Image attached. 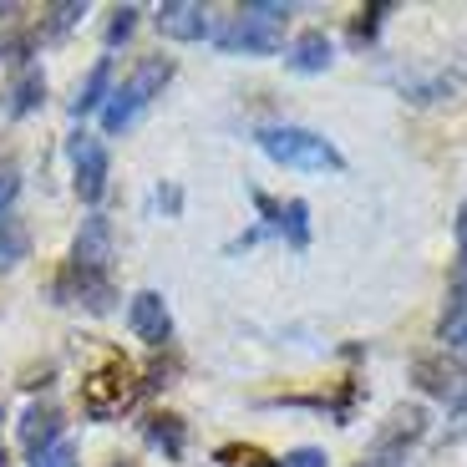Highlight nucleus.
<instances>
[{"label": "nucleus", "mask_w": 467, "mask_h": 467, "mask_svg": "<svg viewBox=\"0 0 467 467\" xmlns=\"http://www.w3.org/2000/svg\"><path fill=\"white\" fill-rule=\"evenodd\" d=\"M437 336L447 346H467V275H457V285L447 290L442 320H437Z\"/></svg>", "instance_id": "obj_13"}, {"label": "nucleus", "mask_w": 467, "mask_h": 467, "mask_svg": "<svg viewBox=\"0 0 467 467\" xmlns=\"http://www.w3.org/2000/svg\"><path fill=\"white\" fill-rule=\"evenodd\" d=\"M71 168H77V193H82V203L102 199V188H107V148L102 142L77 132L71 138Z\"/></svg>", "instance_id": "obj_7"}, {"label": "nucleus", "mask_w": 467, "mask_h": 467, "mask_svg": "<svg viewBox=\"0 0 467 467\" xmlns=\"http://www.w3.org/2000/svg\"><path fill=\"white\" fill-rule=\"evenodd\" d=\"M26 254H31V234H26V223L0 219V269H16Z\"/></svg>", "instance_id": "obj_16"}, {"label": "nucleus", "mask_w": 467, "mask_h": 467, "mask_svg": "<svg viewBox=\"0 0 467 467\" xmlns=\"http://www.w3.org/2000/svg\"><path fill=\"white\" fill-rule=\"evenodd\" d=\"M51 442H61V411L51 401H31L21 417V447L36 457V452H47Z\"/></svg>", "instance_id": "obj_10"}, {"label": "nucleus", "mask_w": 467, "mask_h": 467, "mask_svg": "<svg viewBox=\"0 0 467 467\" xmlns=\"http://www.w3.org/2000/svg\"><path fill=\"white\" fill-rule=\"evenodd\" d=\"M132 26H138V11L132 5H117L112 11V26H107V47H117V41H128Z\"/></svg>", "instance_id": "obj_22"}, {"label": "nucleus", "mask_w": 467, "mask_h": 467, "mask_svg": "<svg viewBox=\"0 0 467 467\" xmlns=\"http://www.w3.org/2000/svg\"><path fill=\"white\" fill-rule=\"evenodd\" d=\"M361 467H397V457H376V462H361Z\"/></svg>", "instance_id": "obj_28"}, {"label": "nucleus", "mask_w": 467, "mask_h": 467, "mask_svg": "<svg viewBox=\"0 0 467 467\" xmlns=\"http://www.w3.org/2000/svg\"><path fill=\"white\" fill-rule=\"evenodd\" d=\"M280 467H326V452H320V447H295Z\"/></svg>", "instance_id": "obj_25"}, {"label": "nucleus", "mask_w": 467, "mask_h": 467, "mask_svg": "<svg viewBox=\"0 0 467 467\" xmlns=\"http://www.w3.org/2000/svg\"><path fill=\"white\" fill-rule=\"evenodd\" d=\"M386 11H391L386 0H381V5H366V11L356 16V26H350V41H356V47H361V41H371V36H376V26H381V16H386Z\"/></svg>", "instance_id": "obj_21"}, {"label": "nucleus", "mask_w": 467, "mask_h": 467, "mask_svg": "<svg viewBox=\"0 0 467 467\" xmlns=\"http://www.w3.org/2000/svg\"><path fill=\"white\" fill-rule=\"evenodd\" d=\"M16 193H21V178H16V168H5V173H0V219H5Z\"/></svg>", "instance_id": "obj_26"}, {"label": "nucleus", "mask_w": 467, "mask_h": 467, "mask_svg": "<svg viewBox=\"0 0 467 467\" xmlns=\"http://www.w3.org/2000/svg\"><path fill=\"white\" fill-rule=\"evenodd\" d=\"M421 432H427V417H421L417 407H401L397 417H391V427L381 432V457H391L401 442H417Z\"/></svg>", "instance_id": "obj_15"}, {"label": "nucleus", "mask_w": 467, "mask_h": 467, "mask_svg": "<svg viewBox=\"0 0 467 467\" xmlns=\"http://www.w3.org/2000/svg\"><path fill=\"white\" fill-rule=\"evenodd\" d=\"M57 295L71 305H87L92 316H107L112 310V280H107V269H82V265H71L67 275L57 280Z\"/></svg>", "instance_id": "obj_6"}, {"label": "nucleus", "mask_w": 467, "mask_h": 467, "mask_svg": "<svg viewBox=\"0 0 467 467\" xmlns=\"http://www.w3.org/2000/svg\"><path fill=\"white\" fill-rule=\"evenodd\" d=\"M285 67L300 71V77H316V71H326V67H330V36H326V31L295 36V47L285 51Z\"/></svg>", "instance_id": "obj_11"}, {"label": "nucleus", "mask_w": 467, "mask_h": 467, "mask_svg": "<svg viewBox=\"0 0 467 467\" xmlns=\"http://www.w3.org/2000/svg\"><path fill=\"white\" fill-rule=\"evenodd\" d=\"M0 467H5V452H0Z\"/></svg>", "instance_id": "obj_31"}, {"label": "nucleus", "mask_w": 467, "mask_h": 467, "mask_svg": "<svg viewBox=\"0 0 467 467\" xmlns=\"http://www.w3.org/2000/svg\"><path fill=\"white\" fill-rule=\"evenodd\" d=\"M290 16V5H275V0H254V5H244V11L234 16L229 26L219 31V51H229V57H275L280 51V21Z\"/></svg>", "instance_id": "obj_2"}, {"label": "nucleus", "mask_w": 467, "mask_h": 467, "mask_svg": "<svg viewBox=\"0 0 467 467\" xmlns=\"http://www.w3.org/2000/svg\"><path fill=\"white\" fill-rule=\"evenodd\" d=\"M112 467H132V462H112Z\"/></svg>", "instance_id": "obj_30"}, {"label": "nucleus", "mask_w": 467, "mask_h": 467, "mask_svg": "<svg viewBox=\"0 0 467 467\" xmlns=\"http://www.w3.org/2000/svg\"><path fill=\"white\" fill-rule=\"evenodd\" d=\"M168 77H173V61L168 57H148V61H138V71H132L128 82L117 87L112 97H107V107H102V128L107 132H122V128H132L138 122V112L152 102V97L168 87Z\"/></svg>", "instance_id": "obj_4"}, {"label": "nucleus", "mask_w": 467, "mask_h": 467, "mask_svg": "<svg viewBox=\"0 0 467 467\" xmlns=\"http://www.w3.org/2000/svg\"><path fill=\"white\" fill-rule=\"evenodd\" d=\"M107 254H112V229H107L102 213H92V219L82 223V234H77V259H71V265L107 269Z\"/></svg>", "instance_id": "obj_12"}, {"label": "nucleus", "mask_w": 467, "mask_h": 467, "mask_svg": "<svg viewBox=\"0 0 467 467\" xmlns=\"http://www.w3.org/2000/svg\"><path fill=\"white\" fill-rule=\"evenodd\" d=\"M259 148L285 168H305V173H340L346 158L336 152V142H326L310 128H259Z\"/></svg>", "instance_id": "obj_3"}, {"label": "nucleus", "mask_w": 467, "mask_h": 467, "mask_svg": "<svg viewBox=\"0 0 467 467\" xmlns=\"http://www.w3.org/2000/svg\"><path fill=\"white\" fill-rule=\"evenodd\" d=\"M148 442L163 447L168 457H178V452H183V421H178V417H152L148 421Z\"/></svg>", "instance_id": "obj_18"}, {"label": "nucleus", "mask_w": 467, "mask_h": 467, "mask_svg": "<svg viewBox=\"0 0 467 467\" xmlns=\"http://www.w3.org/2000/svg\"><path fill=\"white\" fill-rule=\"evenodd\" d=\"M51 21H47V31H67V26H77L82 21V5H51Z\"/></svg>", "instance_id": "obj_24"}, {"label": "nucleus", "mask_w": 467, "mask_h": 467, "mask_svg": "<svg viewBox=\"0 0 467 467\" xmlns=\"http://www.w3.org/2000/svg\"><path fill=\"white\" fill-rule=\"evenodd\" d=\"M457 249H462V259H467V203L457 209Z\"/></svg>", "instance_id": "obj_27"}, {"label": "nucleus", "mask_w": 467, "mask_h": 467, "mask_svg": "<svg viewBox=\"0 0 467 467\" xmlns=\"http://www.w3.org/2000/svg\"><path fill=\"white\" fill-rule=\"evenodd\" d=\"M41 97H47V77H41V71H26L21 82L11 87V117H26V112H36V107H41Z\"/></svg>", "instance_id": "obj_17"}, {"label": "nucleus", "mask_w": 467, "mask_h": 467, "mask_svg": "<svg viewBox=\"0 0 467 467\" xmlns=\"http://www.w3.org/2000/svg\"><path fill=\"white\" fill-rule=\"evenodd\" d=\"M132 397H138V366L128 356H117V350H107L82 381V411L92 421H107L117 411H128Z\"/></svg>", "instance_id": "obj_1"}, {"label": "nucleus", "mask_w": 467, "mask_h": 467, "mask_svg": "<svg viewBox=\"0 0 467 467\" xmlns=\"http://www.w3.org/2000/svg\"><path fill=\"white\" fill-rule=\"evenodd\" d=\"M11 11H16V5H0V16H11Z\"/></svg>", "instance_id": "obj_29"}, {"label": "nucleus", "mask_w": 467, "mask_h": 467, "mask_svg": "<svg viewBox=\"0 0 467 467\" xmlns=\"http://www.w3.org/2000/svg\"><path fill=\"white\" fill-rule=\"evenodd\" d=\"M31 467H77V447H71V442H51L47 452H36Z\"/></svg>", "instance_id": "obj_23"}, {"label": "nucleus", "mask_w": 467, "mask_h": 467, "mask_svg": "<svg viewBox=\"0 0 467 467\" xmlns=\"http://www.w3.org/2000/svg\"><path fill=\"white\" fill-rule=\"evenodd\" d=\"M128 326H132V336H138V340H148V346H163L168 330H173V316H168L163 295H158V290H142L138 300H132V310H128Z\"/></svg>", "instance_id": "obj_9"}, {"label": "nucleus", "mask_w": 467, "mask_h": 467, "mask_svg": "<svg viewBox=\"0 0 467 467\" xmlns=\"http://www.w3.org/2000/svg\"><path fill=\"white\" fill-rule=\"evenodd\" d=\"M411 381L427 391V397H437L447 411H462L467 407V366L452 361V356H417L411 361Z\"/></svg>", "instance_id": "obj_5"}, {"label": "nucleus", "mask_w": 467, "mask_h": 467, "mask_svg": "<svg viewBox=\"0 0 467 467\" xmlns=\"http://www.w3.org/2000/svg\"><path fill=\"white\" fill-rule=\"evenodd\" d=\"M107 82H112V61L102 57V61L92 67V77L77 87V97H71V112L87 117V112H97V107H107Z\"/></svg>", "instance_id": "obj_14"}, {"label": "nucleus", "mask_w": 467, "mask_h": 467, "mask_svg": "<svg viewBox=\"0 0 467 467\" xmlns=\"http://www.w3.org/2000/svg\"><path fill=\"white\" fill-rule=\"evenodd\" d=\"M219 467H280L269 452H259V447H244V442H229L219 447Z\"/></svg>", "instance_id": "obj_19"}, {"label": "nucleus", "mask_w": 467, "mask_h": 467, "mask_svg": "<svg viewBox=\"0 0 467 467\" xmlns=\"http://www.w3.org/2000/svg\"><path fill=\"white\" fill-rule=\"evenodd\" d=\"M152 26L168 36V41H203L209 36V11L199 0H163L152 11Z\"/></svg>", "instance_id": "obj_8"}, {"label": "nucleus", "mask_w": 467, "mask_h": 467, "mask_svg": "<svg viewBox=\"0 0 467 467\" xmlns=\"http://www.w3.org/2000/svg\"><path fill=\"white\" fill-rule=\"evenodd\" d=\"M280 229L290 234V244H295V249H305V244H310V203H305V199H295L290 209H285Z\"/></svg>", "instance_id": "obj_20"}]
</instances>
